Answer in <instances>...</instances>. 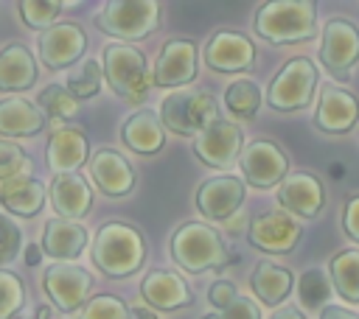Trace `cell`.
I'll return each mask as SVG.
<instances>
[{"label":"cell","mask_w":359,"mask_h":319,"mask_svg":"<svg viewBox=\"0 0 359 319\" xmlns=\"http://www.w3.org/2000/svg\"><path fill=\"white\" fill-rule=\"evenodd\" d=\"M236 297H238V294H236V283H233L230 277H216V280L210 283V288H208V302L213 305V311L227 308Z\"/></svg>","instance_id":"obj_41"},{"label":"cell","mask_w":359,"mask_h":319,"mask_svg":"<svg viewBox=\"0 0 359 319\" xmlns=\"http://www.w3.org/2000/svg\"><path fill=\"white\" fill-rule=\"evenodd\" d=\"M328 277H331V288L337 291V297L356 305L359 302V246L339 249L337 255H331Z\"/></svg>","instance_id":"obj_29"},{"label":"cell","mask_w":359,"mask_h":319,"mask_svg":"<svg viewBox=\"0 0 359 319\" xmlns=\"http://www.w3.org/2000/svg\"><path fill=\"white\" fill-rule=\"evenodd\" d=\"M87 50V34L76 22H56L39 34V59L48 70H65L81 62Z\"/></svg>","instance_id":"obj_19"},{"label":"cell","mask_w":359,"mask_h":319,"mask_svg":"<svg viewBox=\"0 0 359 319\" xmlns=\"http://www.w3.org/2000/svg\"><path fill=\"white\" fill-rule=\"evenodd\" d=\"M255 45L247 34L219 28L202 48V59L213 73H247L255 67Z\"/></svg>","instance_id":"obj_15"},{"label":"cell","mask_w":359,"mask_h":319,"mask_svg":"<svg viewBox=\"0 0 359 319\" xmlns=\"http://www.w3.org/2000/svg\"><path fill=\"white\" fill-rule=\"evenodd\" d=\"M342 232L359 246V193H348L342 201Z\"/></svg>","instance_id":"obj_40"},{"label":"cell","mask_w":359,"mask_h":319,"mask_svg":"<svg viewBox=\"0 0 359 319\" xmlns=\"http://www.w3.org/2000/svg\"><path fill=\"white\" fill-rule=\"evenodd\" d=\"M160 120L163 129L177 137H196L219 120V104L208 90L199 87L171 90L160 101Z\"/></svg>","instance_id":"obj_5"},{"label":"cell","mask_w":359,"mask_h":319,"mask_svg":"<svg viewBox=\"0 0 359 319\" xmlns=\"http://www.w3.org/2000/svg\"><path fill=\"white\" fill-rule=\"evenodd\" d=\"M101 84H104V70L98 59H81L76 67L67 70V78H65V90L76 101L95 98L101 92Z\"/></svg>","instance_id":"obj_32"},{"label":"cell","mask_w":359,"mask_h":319,"mask_svg":"<svg viewBox=\"0 0 359 319\" xmlns=\"http://www.w3.org/2000/svg\"><path fill=\"white\" fill-rule=\"evenodd\" d=\"M252 31L266 45H297L317 31V3L311 0H269L252 17Z\"/></svg>","instance_id":"obj_3"},{"label":"cell","mask_w":359,"mask_h":319,"mask_svg":"<svg viewBox=\"0 0 359 319\" xmlns=\"http://www.w3.org/2000/svg\"><path fill=\"white\" fill-rule=\"evenodd\" d=\"M320 87V70L309 56H292L280 64L266 87V106L275 112H300L314 101Z\"/></svg>","instance_id":"obj_6"},{"label":"cell","mask_w":359,"mask_h":319,"mask_svg":"<svg viewBox=\"0 0 359 319\" xmlns=\"http://www.w3.org/2000/svg\"><path fill=\"white\" fill-rule=\"evenodd\" d=\"M168 252L171 260L185 269L188 274H205V271H219L230 260L227 241L222 232L205 221H185L180 224L171 238H168Z\"/></svg>","instance_id":"obj_2"},{"label":"cell","mask_w":359,"mask_h":319,"mask_svg":"<svg viewBox=\"0 0 359 319\" xmlns=\"http://www.w3.org/2000/svg\"><path fill=\"white\" fill-rule=\"evenodd\" d=\"M17 11H20V20L28 28L48 31V28L56 25L59 14L65 11V3H56V0H20Z\"/></svg>","instance_id":"obj_34"},{"label":"cell","mask_w":359,"mask_h":319,"mask_svg":"<svg viewBox=\"0 0 359 319\" xmlns=\"http://www.w3.org/2000/svg\"><path fill=\"white\" fill-rule=\"evenodd\" d=\"M317 59L331 76L337 78L348 76L359 64V28L345 17L325 20L323 34H320Z\"/></svg>","instance_id":"obj_9"},{"label":"cell","mask_w":359,"mask_h":319,"mask_svg":"<svg viewBox=\"0 0 359 319\" xmlns=\"http://www.w3.org/2000/svg\"><path fill=\"white\" fill-rule=\"evenodd\" d=\"M163 6L157 0H109L93 17L95 28L118 42H137L157 31Z\"/></svg>","instance_id":"obj_7"},{"label":"cell","mask_w":359,"mask_h":319,"mask_svg":"<svg viewBox=\"0 0 359 319\" xmlns=\"http://www.w3.org/2000/svg\"><path fill=\"white\" fill-rule=\"evenodd\" d=\"M300 238H303V224L280 207L255 213L247 224L250 246H255L266 255H286L300 243Z\"/></svg>","instance_id":"obj_11"},{"label":"cell","mask_w":359,"mask_h":319,"mask_svg":"<svg viewBox=\"0 0 359 319\" xmlns=\"http://www.w3.org/2000/svg\"><path fill=\"white\" fill-rule=\"evenodd\" d=\"M244 196H247L244 179L222 173V176H210L196 185L194 204L208 221H230L244 204Z\"/></svg>","instance_id":"obj_16"},{"label":"cell","mask_w":359,"mask_h":319,"mask_svg":"<svg viewBox=\"0 0 359 319\" xmlns=\"http://www.w3.org/2000/svg\"><path fill=\"white\" fill-rule=\"evenodd\" d=\"M48 118L42 115V109L20 95H8L0 98V134L3 137H34L45 129Z\"/></svg>","instance_id":"obj_25"},{"label":"cell","mask_w":359,"mask_h":319,"mask_svg":"<svg viewBox=\"0 0 359 319\" xmlns=\"http://www.w3.org/2000/svg\"><path fill=\"white\" fill-rule=\"evenodd\" d=\"M278 207L294 218H317L325 210V185L311 171H289L286 179L275 187Z\"/></svg>","instance_id":"obj_14"},{"label":"cell","mask_w":359,"mask_h":319,"mask_svg":"<svg viewBox=\"0 0 359 319\" xmlns=\"http://www.w3.org/2000/svg\"><path fill=\"white\" fill-rule=\"evenodd\" d=\"M140 299L157 313V311H177V308H188L194 305V291L188 285V280L180 271L171 269H151L137 288Z\"/></svg>","instance_id":"obj_20"},{"label":"cell","mask_w":359,"mask_h":319,"mask_svg":"<svg viewBox=\"0 0 359 319\" xmlns=\"http://www.w3.org/2000/svg\"><path fill=\"white\" fill-rule=\"evenodd\" d=\"M45 196H48L45 185L39 179H34L31 173L0 182V204L11 215H22V218L36 215L45 204Z\"/></svg>","instance_id":"obj_27"},{"label":"cell","mask_w":359,"mask_h":319,"mask_svg":"<svg viewBox=\"0 0 359 319\" xmlns=\"http://www.w3.org/2000/svg\"><path fill=\"white\" fill-rule=\"evenodd\" d=\"M48 199H50V207H53L56 218H70V221H79L93 207V190H90V182L81 173L53 176L50 187H48Z\"/></svg>","instance_id":"obj_22"},{"label":"cell","mask_w":359,"mask_h":319,"mask_svg":"<svg viewBox=\"0 0 359 319\" xmlns=\"http://www.w3.org/2000/svg\"><path fill=\"white\" fill-rule=\"evenodd\" d=\"M90 257L95 269L112 280L132 277L146 263V238L135 224L107 221L93 235Z\"/></svg>","instance_id":"obj_1"},{"label":"cell","mask_w":359,"mask_h":319,"mask_svg":"<svg viewBox=\"0 0 359 319\" xmlns=\"http://www.w3.org/2000/svg\"><path fill=\"white\" fill-rule=\"evenodd\" d=\"M199 319H261V308L252 297H236L222 311H208Z\"/></svg>","instance_id":"obj_38"},{"label":"cell","mask_w":359,"mask_h":319,"mask_svg":"<svg viewBox=\"0 0 359 319\" xmlns=\"http://www.w3.org/2000/svg\"><path fill=\"white\" fill-rule=\"evenodd\" d=\"M90 179L93 185L107 196V199H123L135 190V182H137V173L135 168L129 165V160L109 148V146H101L90 154Z\"/></svg>","instance_id":"obj_18"},{"label":"cell","mask_w":359,"mask_h":319,"mask_svg":"<svg viewBox=\"0 0 359 319\" xmlns=\"http://www.w3.org/2000/svg\"><path fill=\"white\" fill-rule=\"evenodd\" d=\"M294 283H297V277L286 266H278L272 260H258L250 274V288H252L255 299L261 305H272V308H280V302L292 294Z\"/></svg>","instance_id":"obj_26"},{"label":"cell","mask_w":359,"mask_h":319,"mask_svg":"<svg viewBox=\"0 0 359 319\" xmlns=\"http://www.w3.org/2000/svg\"><path fill=\"white\" fill-rule=\"evenodd\" d=\"M294 288H297L300 305H306V308H323V305H328V297L334 291L331 288V277L323 269H306L297 277Z\"/></svg>","instance_id":"obj_33"},{"label":"cell","mask_w":359,"mask_h":319,"mask_svg":"<svg viewBox=\"0 0 359 319\" xmlns=\"http://www.w3.org/2000/svg\"><path fill=\"white\" fill-rule=\"evenodd\" d=\"M101 70L107 87L126 104H143L151 90L149 59L140 48L126 42H109L101 50Z\"/></svg>","instance_id":"obj_4"},{"label":"cell","mask_w":359,"mask_h":319,"mask_svg":"<svg viewBox=\"0 0 359 319\" xmlns=\"http://www.w3.org/2000/svg\"><path fill=\"white\" fill-rule=\"evenodd\" d=\"M87 241H90V232H87V227L81 221L50 218L42 227V243L39 246L56 263H70L84 252Z\"/></svg>","instance_id":"obj_23"},{"label":"cell","mask_w":359,"mask_h":319,"mask_svg":"<svg viewBox=\"0 0 359 319\" xmlns=\"http://www.w3.org/2000/svg\"><path fill=\"white\" fill-rule=\"evenodd\" d=\"M317 319H359V313L345 305H323Z\"/></svg>","instance_id":"obj_42"},{"label":"cell","mask_w":359,"mask_h":319,"mask_svg":"<svg viewBox=\"0 0 359 319\" xmlns=\"http://www.w3.org/2000/svg\"><path fill=\"white\" fill-rule=\"evenodd\" d=\"M39 260H42V246L36 243L25 246V266H39Z\"/></svg>","instance_id":"obj_44"},{"label":"cell","mask_w":359,"mask_h":319,"mask_svg":"<svg viewBox=\"0 0 359 319\" xmlns=\"http://www.w3.org/2000/svg\"><path fill=\"white\" fill-rule=\"evenodd\" d=\"M22 249V232L20 227L11 221V215L0 213V263H8L20 255Z\"/></svg>","instance_id":"obj_39"},{"label":"cell","mask_w":359,"mask_h":319,"mask_svg":"<svg viewBox=\"0 0 359 319\" xmlns=\"http://www.w3.org/2000/svg\"><path fill=\"white\" fill-rule=\"evenodd\" d=\"M28 171H31L28 154L11 140H0V182L14 179V176H25Z\"/></svg>","instance_id":"obj_37"},{"label":"cell","mask_w":359,"mask_h":319,"mask_svg":"<svg viewBox=\"0 0 359 319\" xmlns=\"http://www.w3.org/2000/svg\"><path fill=\"white\" fill-rule=\"evenodd\" d=\"M241 148H244V132L230 118H219L191 143L194 157L208 168H227L238 162Z\"/></svg>","instance_id":"obj_13"},{"label":"cell","mask_w":359,"mask_h":319,"mask_svg":"<svg viewBox=\"0 0 359 319\" xmlns=\"http://www.w3.org/2000/svg\"><path fill=\"white\" fill-rule=\"evenodd\" d=\"M238 171H241V179L250 187L269 190V187H278L286 179V173H289V157H286V151L275 140L258 137V140H250L241 148Z\"/></svg>","instance_id":"obj_8"},{"label":"cell","mask_w":359,"mask_h":319,"mask_svg":"<svg viewBox=\"0 0 359 319\" xmlns=\"http://www.w3.org/2000/svg\"><path fill=\"white\" fill-rule=\"evenodd\" d=\"M269 319H306V313L297 305H280L269 313Z\"/></svg>","instance_id":"obj_43"},{"label":"cell","mask_w":359,"mask_h":319,"mask_svg":"<svg viewBox=\"0 0 359 319\" xmlns=\"http://www.w3.org/2000/svg\"><path fill=\"white\" fill-rule=\"evenodd\" d=\"M129 319H160L151 308H132V316Z\"/></svg>","instance_id":"obj_45"},{"label":"cell","mask_w":359,"mask_h":319,"mask_svg":"<svg viewBox=\"0 0 359 319\" xmlns=\"http://www.w3.org/2000/svg\"><path fill=\"white\" fill-rule=\"evenodd\" d=\"M328 171H331V176H334V179H342V176H345V165H342V162H331V165H328Z\"/></svg>","instance_id":"obj_46"},{"label":"cell","mask_w":359,"mask_h":319,"mask_svg":"<svg viewBox=\"0 0 359 319\" xmlns=\"http://www.w3.org/2000/svg\"><path fill=\"white\" fill-rule=\"evenodd\" d=\"M261 104H264V92H261V87H258L252 78H247V76L230 81L227 90H224V109H227L236 120H252V118L258 115Z\"/></svg>","instance_id":"obj_30"},{"label":"cell","mask_w":359,"mask_h":319,"mask_svg":"<svg viewBox=\"0 0 359 319\" xmlns=\"http://www.w3.org/2000/svg\"><path fill=\"white\" fill-rule=\"evenodd\" d=\"M132 308L115 294H95L79 311V319H129Z\"/></svg>","instance_id":"obj_35"},{"label":"cell","mask_w":359,"mask_h":319,"mask_svg":"<svg viewBox=\"0 0 359 319\" xmlns=\"http://www.w3.org/2000/svg\"><path fill=\"white\" fill-rule=\"evenodd\" d=\"M93 283H95L93 274L79 263H50L42 271V288L53 302V308H59L62 313L81 311L84 302L90 299Z\"/></svg>","instance_id":"obj_12"},{"label":"cell","mask_w":359,"mask_h":319,"mask_svg":"<svg viewBox=\"0 0 359 319\" xmlns=\"http://www.w3.org/2000/svg\"><path fill=\"white\" fill-rule=\"evenodd\" d=\"M36 106L50 120L53 132L62 129V120L79 115V101L65 90V84H48V87H42L39 95H36Z\"/></svg>","instance_id":"obj_31"},{"label":"cell","mask_w":359,"mask_h":319,"mask_svg":"<svg viewBox=\"0 0 359 319\" xmlns=\"http://www.w3.org/2000/svg\"><path fill=\"white\" fill-rule=\"evenodd\" d=\"M36 76V62L25 45L11 42L0 50V92H22L34 87Z\"/></svg>","instance_id":"obj_28"},{"label":"cell","mask_w":359,"mask_h":319,"mask_svg":"<svg viewBox=\"0 0 359 319\" xmlns=\"http://www.w3.org/2000/svg\"><path fill=\"white\" fill-rule=\"evenodd\" d=\"M199 48L194 39H165L157 62L151 67V87H163V90H185L191 87V81L196 78L199 70Z\"/></svg>","instance_id":"obj_10"},{"label":"cell","mask_w":359,"mask_h":319,"mask_svg":"<svg viewBox=\"0 0 359 319\" xmlns=\"http://www.w3.org/2000/svg\"><path fill=\"white\" fill-rule=\"evenodd\" d=\"M121 143L140 154V157H151V154H160L163 146H165V129H163V120L154 109H137L132 112L123 123H121Z\"/></svg>","instance_id":"obj_24"},{"label":"cell","mask_w":359,"mask_h":319,"mask_svg":"<svg viewBox=\"0 0 359 319\" xmlns=\"http://www.w3.org/2000/svg\"><path fill=\"white\" fill-rule=\"evenodd\" d=\"M25 305V285L20 274L0 269V319H11Z\"/></svg>","instance_id":"obj_36"},{"label":"cell","mask_w":359,"mask_h":319,"mask_svg":"<svg viewBox=\"0 0 359 319\" xmlns=\"http://www.w3.org/2000/svg\"><path fill=\"white\" fill-rule=\"evenodd\" d=\"M90 160V140L81 129L76 126H62L56 132H50L48 146H45V162L53 171V176L59 173H79V168Z\"/></svg>","instance_id":"obj_21"},{"label":"cell","mask_w":359,"mask_h":319,"mask_svg":"<svg viewBox=\"0 0 359 319\" xmlns=\"http://www.w3.org/2000/svg\"><path fill=\"white\" fill-rule=\"evenodd\" d=\"M314 129L323 134H348L356 123H359V98L337 84H325L317 95V106H314V118H311Z\"/></svg>","instance_id":"obj_17"}]
</instances>
